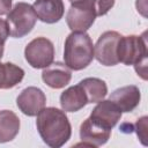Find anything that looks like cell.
I'll use <instances>...</instances> for the list:
<instances>
[{
	"label": "cell",
	"instance_id": "20",
	"mask_svg": "<svg viewBox=\"0 0 148 148\" xmlns=\"http://www.w3.org/2000/svg\"><path fill=\"white\" fill-rule=\"evenodd\" d=\"M9 36V28L6 20L0 18V46L5 45V42L7 40Z\"/></svg>",
	"mask_w": 148,
	"mask_h": 148
},
{
	"label": "cell",
	"instance_id": "23",
	"mask_svg": "<svg viewBox=\"0 0 148 148\" xmlns=\"http://www.w3.org/2000/svg\"><path fill=\"white\" fill-rule=\"evenodd\" d=\"M2 54H3V46H0V59L2 58Z\"/></svg>",
	"mask_w": 148,
	"mask_h": 148
},
{
	"label": "cell",
	"instance_id": "21",
	"mask_svg": "<svg viewBox=\"0 0 148 148\" xmlns=\"http://www.w3.org/2000/svg\"><path fill=\"white\" fill-rule=\"evenodd\" d=\"M13 0H0V15H6L12 9Z\"/></svg>",
	"mask_w": 148,
	"mask_h": 148
},
{
	"label": "cell",
	"instance_id": "10",
	"mask_svg": "<svg viewBox=\"0 0 148 148\" xmlns=\"http://www.w3.org/2000/svg\"><path fill=\"white\" fill-rule=\"evenodd\" d=\"M102 126L112 130L121 118L120 109L110 99H102L97 102V105L92 109L90 117Z\"/></svg>",
	"mask_w": 148,
	"mask_h": 148
},
{
	"label": "cell",
	"instance_id": "17",
	"mask_svg": "<svg viewBox=\"0 0 148 148\" xmlns=\"http://www.w3.org/2000/svg\"><path fill=\"white\" fill-rule=\"evenodd\" d=\"M1 60V59H0ZM24 77V71L13 62L0 61V89H10L17 86Z\"/></svg>",
	"mask_w": 148,
	"mask_h": 148
},
{
	"label": "cell",
	"instance_id": "9",
	"mask_svg": "<svg viewBox=\"0 0 148 148\" xmlns=\"http://www.w3.org/2000/svg\"><path fill=\"white\" fill-rule=\"evenodd\" d=\"M110 135L111 130L102 126L91 118H87L80 126V139L82 142L76 146L99 147L108 142Z\"/></svg>",
	"mask_w": 148,
	"mask_h": 148
},
{
	"label": "cell",
	"instance_id": "14",
	"mask_svg": "<svg viewBox=\"0 0 148 148\" xmlns=\"http://www.w3.org/2000/svg\"><path fill=\"white\" fill-rule=\"evenodd\" d=\"M87 104V96L79 83L67 88L60 95V105L65 112H77Z\"/></svg>",
	"mask_w": 148,
	"mask_h": 148
},
{
	"label": "cell",
	"instance_id": "7",
	"mask_svg": "<svg viewBox=\"0 0 148 148\" xmlns=\"http://www.w3.org/2000/svg\"><path fill=\"white\" fill-rule=\"evenodd\" d=\"M96 12L92 3H71L66 23L72 31L86 32L95 22Z\"/></svg>",
	"mask_w": 148,
	"mask_h": 148
},
{
	"label": "cell",
	"instance_id": "12",
	"mask_svg": "<svg viewBox=\"0 0 148 148\" xmlns=\"http://www.w3.org/2000/svg\"><path fill=\"white\" fill-rule=\"evenodd\" d=\"M109 99L112 101L121 112H132L140 103L141 92L140 89L134 84L124 86L116 89L110 95Z\"/></svg>",
	"mask_w": 148,
	"mask_h": 148
},
{
	"label": "cell",
	"instance_id": "4",
	"mask_svg": "<svg viewBox=\"0 0 148 148\" xmlns=\"http://www.w3.org/2000/svg\"><path fill=\"white\" fill-rule=\"evenodd\" d=\"M9 35L14 38H22L28 35L37 22V15L32 5L17 2L7 14Z\"/></svg>",
	"mask_w": 148,
	"mask_h": 148
},
{
	"label": "cell",
	"instance_id": "6",
	"mask_svg": "<svg viewBox=\"0 0 148 148\" xmlns=\"http://www.w3.org/2000/svg\"><path fill=\"white\" fill-rule=\"evenodd\" d=\"M121 35L117 31L103 32L94 46V57L103 66H116L119 64L118 60V43Z\"/></svg>",
	"mask_w": 148,
	"mask_h": 148
},
{
	"label": "cell",
	"instance_id": "5",
	"mask_svg": "<svg viewBox=\"0 0 148 148\" xmlns=\"http://www.w3.org/2000/svg\"><path fill=\"white\" fill-rule=\"evenodd\" d=\"M27 62L36 69L45 68L53 62L54 46L46 37H37L29 42L24 49Z\"/></svg>",
	"mask_w": 148,
	"mask_h": 148
},
{
	"label": "cell",
	"instance_id": "1",
	"mask_svg": "<svg viewBox=\"0 0 148 148\" xmlns=\"http://www.w3.org/2000/svg\"><path fill=\"white\" fill-rule=\"evenodd\" d=\"M36 126L42 140L52 148L64 146L72 134V126L65 111L52 106L39 111Z\"/></svg>",
	"mask_w": 148,
	"mask_h": 148
},
{
	"label": "cell",
	"instance_id": "16",
	"mask_svg": "<svg viewBox=\"0 0 148 148\" xmlns=\"http://www.w3.org/2000/svg\"><path fill=\"white\" fill-rule=\"evenodd\" d=\"M79 84L82 87L88 103H97L108 94V86L105 81L98 77H86L79 82Z\"/></svg>",
	"mask_w": 148,
	"mask_h": 148
},
{
	"label": "cell",
	"instance_id": "2",
	"mask_svg": "<svg viewBox=\"0 0 148 148\" xmlns=\"http://www.w3.org/2000/svg\"><path fill=\"white\" fill-rule=\"evenodd\" d=\"M118 60L119 62L130 66L133 65L138 75H140L143 80H147V38L146 32L141 36L128 35L123 36L118 43Z\"/></svg>",
	"mask_w": 148,
	"mask_h": 148
},
{
	"label": "cell",
	"instance_id": "15",
	"mask_svg": "<svg viewBox=\"0 0 148 148\" xmlns=\"http://www.w3.org/2000/svg\"><path fill=\"white\" fill-rule=\"evenodd\" d=\"M20 131V119L10 110L0 111V143L12 141Z\"/></svg>",
	"mask_w": 148,
	"mask_h": 148
},
{
	"label": "cell",
	"instance_id": "22",
	"mask_svg": "<svg viewBox=\"0 0 148 148\" xmlns=\"http://www.w3.org/2000/svg\"><path fill=\"white\" fill-rule=\"evenodd\" d=\"M71 3H92L95 2V0H69Z\"/></svg>",
	"mask_w": 148,
	"mask_h": 148
},
{
	"label": "cell",
	"instance_id": "11",
	"mask_svg": "<svg viewBox=\"0 0 148 148\" xmlns=\"http://www.w3.org/2000/svg\"><path fill=\"white\" fill-rule=\"evenodd\" d=\"M72 79L71 69L62 62H52L47 67L43 68L42 80L46 86L52 89H61L66 87Z\"/></svg>",
	"mask_w": 148,
	"mask_h": 148
},
{
	"label": "cell",
	"instance_id": "8",
	"mask_svg": "<svg viewBox=\"0 0 148 148\" xmlns=\"http://www.w3.org/2000/svg\"><path fill=\"white\" fill-rule=\"evenodd\" d=\"M16 104L23 114L28 117H34L37 116L42 109L45 108L46 96L42 89L31 86L24 88L20 92L16 98Z\"/></svg>",
	"mask_w": 148,
	"mask_h": 148
},
{
	"label": "cell",
	"instance_id": "3",
	"mask_svg": "<svg viewBox=\"0 0 148 148\" xmlns=\"http://www.w3.org/2000/svg\"><path fill=\"white\" fill-rule=\"evenodd\" d=\"M94 59V44L87 32L72 31L64 46L65 65L73 71L86 68Z\"/></svg>",
	"mask_w": 148,
	"mask_h": 148
},
{
	"label": "cell",
	"instance_id": "18",
	"mask_svg": "<svg viewBox=\"0 0 148 148\" xmlns=\"http://www.w3.org/2000/svg\"><path fill=\"white\" fill-rule=\"evenodd\" d=\"M147 120L148 118L146 116L139 118L135 123V132L142 145H147Z\"/></svg>",
	"mask_w": 148,
	"mask_h": 148
},
{
	"label": "cell",
	"instance_id": "19",
	"mask_svg": "<svg viewBox=\"0 0 148 148\" xmlns=\"http://www.w3.org/2000/svg\"><path fill=\"white\" fill-rule=\"evenodd\" d=\"M114 6V0H95L94 7L96 16H103L109 13V10Z\"/></svg>",
	"mask_w": 148,
	"mask_h": 148
},
{
	"label": "cell",
	"instance_id": "13",
	"mask_svg": "<svg viewBox=\"0 0 148 148\" xmlns=\"http://www.w3.org/2000/svg\"><path fill=\"white\" fill-rule=\"evenodd\" d=\"M37 18L44 23H56L62 18L65 6L62 0H36L32 5Z\"/></svg>",
	"mask_w": 148,
	"mask_h": 148
}]
</instances>
